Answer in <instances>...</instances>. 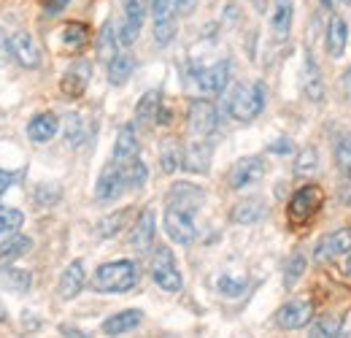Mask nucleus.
<instances>
[{
  "mask_svg": "<svg viewBox=\"0 0 351 338\" xmlns=\"http://www.w3.org/2000/svg\"><path fill=\"white\" fill-rule=\"evenodd\" d=\"M203 203V190H197L195 184H176L171 198H168V209H165V233L171 236V241L189 247L197 236L195 227V212Z\"/></svg>",
  "mask_w": 351,
  "mask_h": 338,
  "instance_id": "1",
  "label": "nucleus"
},
{
  "mask_svg": "<svg viewBox=\"0 0 351 338\" xmlns=\"http://www.w3.org/2000/svg\"><path fill=\"white\" fill-rule=\"evenodd\" d=\"M138 284V265L132 260H114L106 262L95 271L92 287L97 293H108V295H119V293H130Z\"/></svg>",
  "mask_w": 351,
  "mask_h": 338,
  "instance_id": "2",
  "label": "nucleus"
},
{
  "mask_svg": "<svg viewBox=\"0 0 351 338\" xmlns=\"http://www.w3.org/2000/svg\"><path fill=\"white\" fill-rule=\"evenodd\" d=\"M265 84L263 82H249V84H238L232 89L230 100H227V111L232 120L238 122H252L254 117H260L265 109Z\"/></svg>",
  "mask_w": 351,
  "mask_h": 338,
  "instance_id": "3",
  "label": "nucleus"
},
{
  "mask_svg": "<svg viewBox=\"0 0 351 338\" xmlns=\"http://www.w3.org/2000/svg\"><path fill=\"white\" fill-rule=\"evenodd\" d=\"M319 209H322V190H319L316 184L300 187V190L292 195L289 206H287L289 225H292V227H303V225H308V222L319 214Z\"/></svg>",
  "mask_w": 351,
  "mask_h": 338,
  "instance_id": "4",
  "label": "nucleus"
},
{
  "mask_svg": "<svg viewBox=\"0 0 351 338\" xmlns=\"http://www.w3.org/2000/svg\"><path fill=\"white\" fill-rule=\"evenodd\" d=\"M152 279L165 293H178L184 287V279H181V273L176 268V257L168 247H157L154 254H152Z\"/></svg>",
  "mask_w": 351,
  "mask_h": 338,
  "instance_id": "5",
  "label": "nucleus"
},
{
  "mask_svg": "<svg viewBox=\"0 0 351 338\" xmlns=\"http://www.w3.org/2000/svg\"><path fill=\"white\" fill-rule=\"evenodd\" d=\"M192 79H195V84L200 87V92H206V95H219V92H224L227 82H230V63H227V60H219V63H214V65H208V68L192 65Z\"/></svg>",
  "mask_w": 351,
  "mask_h": 338,
  "instance_id": "6",
  "label": "nucleus"
},
{
  "mask_svg": "<svg viewBox=\"0 0 351 338\" xmlns=\"http://www.w3.org/2000/svg\"><path fill=\"white\" fill-rule=\"evenodd\" d=\"M313 317V306L306 297H295L289 303H284L278 311H276V325L281 330H298V328H306Z\"/></svg>",
  "mask_w": 351,
  "mask_h": 338,
  "instance_id": "7",
  "label": "nucleus"
},
{
  "mask_svg": "<svg viewBox=\"0 0 351 338\" xmlns=\"http://www.w3.org/2000/svg\"><path fill=\"white\" fill-rule=\"evenodd\" d=\"M146 5L149 0H122V8H125V16H122V25H119V43L130 46L135 43L141 27H143V19H146Z\"/></svg>",
  "mask_w": 351,
  "mask_h": 338,
  "instance_id": "8",
  "label": "nucleus"
},
{
  "mask_svg": "<svg viewBox=\"0 0 351 338\" xmlns=\"http://www.w3.org/2000/svg\"><path fill=\"white\" fill-rule=\"evenodd\" d=\"M125 187H128V181H125L122 166L114 160V163H108V166L103 168V173H100V179H97V184H95V198L103 201V203L117 201V198L125 192Z\"/></svg>",
  "mask_w": 351,
  "mask_h": 338,
  "instance_id": "9",
  "label": "nucleus"
},
{
  "mask_svg": "<svg viewBox=\"0 0 351 338\" xmlns=\"http://www.w3.org/2000/svg\"><path fill=\"white\" fill-rule=\"evenodd\" d=\"M189 127L197 138H208L219 127V114L211 100H195L189 106Z\"/></svg>",
  "mask_w": 351,
  "mask_h": 338,
  "instance_id": "10",
  "label": "nucleus"
},
{
  "mask_svg": "<svg viewBox=\"0 0 351 338\" xmlns=\"http://www.w3.org/2000/svg\"><path fill=\"white\" fill-rule=\"evenodd\" d=\"M5 49L11 52V57L22 68H38L41 65V49L30 38V33H14V36H8Z\"/></svg>",
  "mask_w": 351,
  "mask_h": 338,
  "instance_id": "11",
  "label": "nucleus"
},
{
  "mask_svg": "<svg viewBox=\"0 0 351 338\" xmlns=\"http://www.w3.org/2000/svg\"><path fill=\"white\" fill-rule=\"evenodd\" d=\"M349 249H351V230H335V233H327L324 238L316 241L313 260L316 262H330V260L346 254Z\"/></svg>",
  "mask_w": 351,
  "mask_h": 338,
  "instance_id": "12",
  "label": "nucleus"
},
{
  "mask_svg": "<svg viewBox=\"0 0 351 338\" xmlns=\"http://www.w3.org/2000/svg\"><path fill=\"white\" fill-rule=\"evenodd\" d=\"M154 41L168 46L176 36V5L171 0H157L154 5Z\"/></svg>",
  "mask_w": 351,
  "mask_h": 338,
  "instance_id": "13",
  "label": "nucleus"
},
{
  "mask_svg": "<svg viewBox=\"0 0 351 338\" xmlns=\"http://www.w3.org/2000/svg\"><path fill=\"white\" fill-rule=\"evenodd\" d=\"M265 176V163L263 157H243L238 160L232 170H230V187L232 190H246L252 184H257Z\"/></svg>",
  "mask_w": 351,
  "mask_h": 338,
  "instance_id": "14",
  "label": "nucleus"
},
{
  "mask_svg": "<svg viewBox=\"0 0 351 338\" xmlns=\"http://www.w3.org/2000/svg\"><path fill=\"white\" fill-rule=\"evenodd\" d=\"M292 19H295V0H276L273 14H270V30L276 41H287L292 33Z\"/></svg>",
  "mask_w": 351,
  "mask_h": 338,
  "instance_id": "15",
  "label": "nucleus"
},
{
  "mask_svg": "<svg viewBox=\"0 0 351 338\" xmlns=\"http://www.w3.org/2000/svg\"><path fill=\"white\" fill-rule=\"evenodd\" d=\"M84 282H87L84 262H82V260H73V262H71V265L62 271L57 293H60V297H62V300H73V297L84 290Z\"/></svg>",
  "mask_w": 351,
  "mask_h": 338,
  "instance_id": "16",
  "label": "nucleus"
},
{
  "mask_svg": "<svg viewBox=\"0 0 351 338\" xmlns=\"http://www.w3.org/2000/svg\"><path fill=\"white\" fill-rule=\"evenodd\" d=\"M211 144L206 141V138H200V141H192L189 146H186V152H184V160H181V166L186 170H192V173H206L208 166H211Z\"/></svg>",
  "mask_w": 351,
  "mask_h": 338,
  "instance_id": "17",
  "label": "nucleus"
},
{
  "mask_svg": "<svg viewBox=\"0 0 351 338\" xmlns=\"http://www.w3.org/2000/svg\"><path fill=\"white\" fill-rule=\"evenodd\" d=\"M89 74H92V68H89V63H73L68 71H65V76H62V82H60V89L68 95V98H79L89 84Z\"/></svg>",
  "mask_w": 351,
  "mask_h": 338,
  "instance_id": "18",
  "label": "nucleus"
},
{
  "mask_svg": "<svg viewBox=\"0 0 351 338\" xmlns=\"http://www.w3.org/2000/svg\"><path fill=\"white\" fill-rule=\"evenodd\" d=\"M154 233H157V227H154V212H146L138 216V222H135V227H132V249L135 252H149L152 249V244H154Z\"/></svg>",
  "mask_w": 351,
  "mask_h": 338,
  "instance_id": "19",
  "label": "nucleus"
},
{
  "mask_svg": "<svg viewBox=\"0 0 351 338\" xmlns=\"http://www.w3.org/2000/svg\"><path fill=\"white\" fill-rule=\"evenodd\" d=\"M303 92L313 103L324 100V79H322V71H319V65L313 63L311 54H306V65H303Z\"/></svg>",
  "mask_w": 351,
  "mask_h": 338,
  "instance_id": "20",
  "label": "nucleus"
},
{
  "mask_svg": "<svg viewBox=\"0 0 351 338\" xmlns=\"http://www.w3.org/2000/svg\"><path fill=\"white\" fill-rule=\"evenodd\" d=\"M0 287L8 290V293H27L33 287V273L30 271H22V268H11V265H3L0 268Z\"/></svg>",
  "mask_w": 351,
  "mask_h": 338,
  "instance_id": "21",
  "label": "nucleus"
},
{
  "mask_svg": "<svg viewBox=\"0 0 351 338\" xmlns=\"http://www.w3.org/2000/svg\"><path fill=\"white\" fill-rule=\"evenodd\" d=\"M141 319H143V314H141L138 308L119 311V314H114V317H108V319L103 322V333H108V336H122V333H128V330H135V328L141 325Z\"/></svg>",
  "mask_w": 351,
  "mask_h": 338,
  "instance_id": "22",
  "label": "nucleus"
},
{
  "mask_svg": "<svg viewBox=\"0 0 351 338\" xmlns=\"http://www.w3.org/2000/svg\"><path fill=\"white\" fill-rule=\"evenodd\" d=\"M346 41H349V25H346V19L332 16L330 25H327V52H330V57H341L343 49H346Z\"/></svg>",
  "mask_w": 351,
  "mask_h": 338,
  "instance_id": "23",
  "label": "nucleus"
},
{
  "mask_svg": "<svg viewBox=\"0 0 351 338\" xmlns=\"http://www.w3.org/2000/svg\"><path fill=\"white\" fill-rule=\"evenodd\" d=\"M106 65H108V82L114 87H122L132 76L135 60H132V54H128V52H117Z\"/></svg>",
  "mask_w": 351,
  "mask_h": 338,
  "instance_id": "24",
  "label": "nucleus"
},
{
  "mask_svg": "<svg viewBox=\"0 0 351 338\" xmlns=\"http://www.w3.org/2000/svg\"><path fill=\"white\" fill-rule=\"evenodd\" d=\"M267 212V206H265L263 198H246V201H241L235 209H232V222H238V225H254V222H260Z\"/></svg>",
  "mask_w": 351,
  "mask_h": 338,
  "instance_id": "25",
  "label": "nucleus"
},
{
  "mask_svg": "<svg viewBox=\"0 0 351 338\" xmlns=\"http://www.w3.org/2000/svg\"><path fill=\"white\" fill-rule=\"evenodd\" d=\"M57 130H60V120H57L54 114H38V117L27 125V135H30V141H36V144H46V141H51V138L57 135Z\"/></svg>",
  "mask_w": 351,
  "mask_h": 338,
  "instance_id": "26",
  "label": "nucleus"
},
{
  "mask_svg": "<svg viewBox=\"0 0 351 338\" xmlns=\"http://www.w3.org/2000/svg\"><path fill=\"white\" fill-rule=\"evenodd\" d=\"M132 157H138V135H135V127L125 125L117 135V144H114V160L128 163Z\"/></svg>",
  "mask_w": 351,
  "mask_h": 338,
  "instance_id": "27",
  "label": "nucleus"
},
{
  "mask_svg": "<svg viewBox=\"0 0 351 338\" xmlns=\"http://www.w3.org/2000/svg\"><path fill=\"white\" fill-rule=\"evenodd\" d=\"M30 247H33V241H30L27 236H14V238H8V241L0 247V268H3V265H11L16 257H22Z\"/></svg>",
  "mask_w": 351,
  "mask_h": 338,
  "instance_id": "28",
  "label": "nucleus"
},
{
  "mask_svg": "<svg viewBox=\"0 0 351 338\" xmlns=\"http://www.w3.org/2000/svg\"><path fill=\"white\" fill-rule=\"evenodd\" d=\"M25 222V214L16 209H0V244H5L8 238H14L19 233Z\"/></svg>",
  "mask_w": 351,
  "mask_h": 338,
  "instance_id": "29",
  "label": "nucleus"
},
{
  "mask_svg": "<svg viewBox=\"0 0 351 338\" xmlns=\"http://www.w3.org/2000/svg\"><path fill=\"white\" fill-rule=\"evenodd\" d=\"M160 106H162V100H160V92L157 89H152V92H146L143 98H141V103H138V109H135V120L138 122H152V120H157V111H160Z\"/></svg>",
  "mask_w": 351,
  "mask_h": 338,
  "instance_id": "30",
  "label": "nucleus"
},
{
  "mask_svg": "<svg viewBox=\"0 0 351 338\" xmlns=\"http://www.w3.org/2000/svg\"><path fill=\"white\" fill-rule=\"evenodd\" d=\"M119 166H122V173H125L128 187L138 190V187H143V184H146L149 170H146V166L141 163V157H132V160H128V163H119Z\"/></svg>",
  "mask_w": 351,
  "mask_h": 338,
  "instance_id": "31",
  "label": "nucleus"
},
{
  "mask_svg": "<svg viewBox=\"0 0 351 338\" xmlns=\"http://www.w3.org/2000/svg\"><path fill=\"white\" fill-rule=\"evenodd\" d=\"M341 330H343V317H322V319L311 328V336L332 338V336H341Z\"/></svg>",
  "mask_w": 351,
  "mask_h": 338,
  "instance_id": "32",
  "label": "nucleus"
},
{
  "mask_svg": "<svg viewBox=\"0 0 351 338\" xmlns=\"http://www.w3.org/2000/svg\"><path fill=\"white\" fill-rule=\"evenodd\" d=\"M246 276H232V273H224V276H219V282H217V287H219L221 295L227 297H238L246 293Z\"/></svg>",
  "mask_w": 351,
  "mask_h": 338,
  "instance_id": "33",
  "label": "nucleus"
},
{
  "mask_svg": "<svg viewBox=\"0 0 351 338\" xmlns=\"http://www.w3.org/2000/svg\"><path fill=\"white\" fill-rule=\"evenodd\" d=\"M181 160H184V155H181L178 144H176V141H165V144H162V149H160V163H162V170H165V173H173V170L181 166Z\"/></svg>",
  "mask_w": 351,
  "mask_h": 338,
  "instance_id": "34",
  "label": "nucleus"
},
{
  "mask_svg": "<svg viewBox=\"0 0 351 338\" xmlns=\"http://www.w3.org/2000/svg\"><path fill=\"white\" fill-rule=\"evenodd\" d=\"M62 41L68 49H82L84 43H87V27L84 25H79V22H71V25H65L62 27Z\"/></svg>",
  "mask_w": 351,
  "mask_h": 338,
  "instance_id": "35",
  "label": "nucleus"
},
{
  "mask_svg": "<svg viewBox=\"0 0 351 338\" xmlns=\"http://www.w3.org/2000/svg\"><path fill=\"white\" fill-rule=\"evenodd\" d=\"M117 52H119V36L114 33V27H111V25H106V27H103V33H100V57L108 63Z\"/></svg>",
  "mask_w": 351,
  "mask_h": 338,
  "instance_id": "36",
  "label": "nucleus"
},
{
  "mask_svg": "<svg viewBox=\"0 0 351 338\" xmlns=\"http://www.w3.org/2000/svg\"><path fill=\"white\" fill-rule=\"evenodd\" d=\"M306 271V257L303 254H292L289 262H287V273H284V284L287 287H295V282L303 276Z\"/></svg>",
  "mask_w": 351,
  "mask_h": 338,
  "instance_id": "37",
  "label": "nucleus"
},
{
  "mask_svg": "<svg viewBox=\"0 0 351 338\" xmlns=\"http://www.w3.org/2000/svg\"><path fill=\"white\" fill-rule=\"evenodd\" d=\"M335 166L343 173H351V135L338 141V146H335Z\"/></svg>",
  "mask_w": 351,
  "mask_h": 338,
  "instance_id": "38",
  "label": "nucleus"
},
{
  "mask_svg": "<svg viewBox=\"0 0 351 338\" xmlns=\"http://www.w3.org/2000/svg\"><path fill=\"white\" fill-rule=\"evenodd\" d=\"M316 166H319V155H316V149H303V152L298 155L295 170L306 176V173H313V170H316Z\"/></svg>",
  "mask_w": 351,
  "mask_h": 338,
  "instance_id": "39",
  "label": "nucleus"
},
{
  "mask_svg": "<svg viewBox=\"0 0 351 338\" xmlns=\"http://www.w3.org/2000/svg\"><path fill=\"white\" fill-rule=\"evenodd\" d=\"M122 225H125V214L119 212V214H111V216H106L103 222H100V236L103 238H108V236H117L119 230H122Z\"/></svg>",
  "mask_w": 351,
  "mask_h": 338,
  "instance_id": "40",
  "label": "nucleus"
},
{
  "mask_svg": "<svg viewBox=\"0 0 351 338\" xmlns=\"http://www.w3.org/2000/svg\"><path fill=\"white\" fill-rule=\"evenodd\" d=\"M82 141H84L82 117H79V114H71V117H68V144H71V146H79Z\"/></svg>",
  "mask_w": 351,
  "mask_h": 338,
  "instance_id": "41",
  "label": "nucleus"
},
{
  "mask_svg": "<svg viewBox=\"0 0 351 338\" xmlns=\"http://www.w3.org/2000/svg\"><path fill=\"white\" fill-rule=\"evenodd\" d=\"M270 152H273V155H289V152H292V141L278 138L276 144H270Z\"/></svg>",
  "mask_w": 351,
  "mask_h": 338,
  "instance_id": "42",
  "label": "nucleus"
},
{
  "mask_svg": "<svg viewBox=\"0 0 351 338\" xmlns=\"http://www.w3.org/2000/svg\"><path fill=\"white\" fill-rule=\"evenodd\" d=\"M16 181V176L14 173H8V170H0V198L8 192V187Z\"/></svg>",
  "mask_w": 351,
  "mask_h": 338,
  "instance_id": "43",
  "label": "nucleus"
},
{
  "mask_svg": "<svg viewBox=\"0 0 351 338\" xmlns=\"http://www.w3.org/2000/svg\"><path fill=\"white\" fill-rule=\"evenodd\" d=\"M195 3H197V0H173L176 14H189V11L195 8Z\"/></svg>",
  "mask_w": 351,
  "mask_h": 338,
  "instance_id": "44",
  "label": "nucleus"
},
{
  "mask_svg": "<svg viewBox=\"0 0 351 338\" xmlns=\"http://www.w3.org/2000/svg\"><path fill=\"white\" fill-rule=\"evenodd\" d=\"M341 82H343V92H346V95L351 98V65L346 68V71H343V79H341Z\"/></svg>",
  "mask_w": 351,
  "mask_h": 338,
  "instance_id": "45",
  "label": "nucleus"
},
{
  "mask_svg": "<svg viewBox=\"0 0 351 338\" xmlns=\"http://www.w3.org/2000/svg\"><path fill=\"white\" fill-rule=\"evenodd\" d=\"M5 43H8V36H5V33H3V30H0V52H3V49H5Z\"/></svg>",
  "mask_w": 351,
  "mask_h": 338,
  "instance_id": "46",
  "label": "nucleus"
},
{
  "mask_svg": "<svg viewBox=\"0 0 351 338\" xmlns=\"http://www.w3.org/2000/svg\"><path fill=\"white\" fill-rule=\"evenodd\" d=\"M8 319V314H5V308H3V303H0V322H5Z\"/></svg>",
  "mask_w": 351,
  "mask_h": 338,
  "instance_id": "47",
  "label": "nucleus"
},
{
  "mask_svg": "<svg viewBox=\"0 0 351 338\" xmlns=\"http://www.w3.org/2000/svg\"><path fill=\"white\" fill-rule=\"evenodd\" d=\"M319 3H322L324 8H332V5H335V0H319Z\"/></svg>",
  "mask_w": 351,
  "mask_h": 338,
  "instance_id": "48",
  "label": "nucleus"
},
{
  "mask_svg": "<svg viewBox=\"0 0 351 338\" xmlns=\"http://www.w3.org/2000/svg\"><path fill=\"white\" fill-rule=\"evenodd\" d=\"M346 271H349V276H351V257H349V265H346Z\"/></svg>",
  "mask_w": 351,
  "mask_h": 338,
  "instance_id": "49",
  "label": "nucleus"
},
{
  "mask_svg": "<svg viewBox=\"0 0 351 338\" xmlns=\"http://www.w3.org/2000/svg\"><path fill=\"white\" fill-rule=\"evenodd\" d=\"M154 3H157V0H149V5H154Z\"/></svg>",
  "mask_w": 351,
  "mask_h": 338,
  "instance_id": "50",
  "label": "nucleus"
},
{
  "mask_svg": "<svg viewBox=\"0 0 351 338\" xmlns=\"http://www.w3.org/2000/svg\"><path fill=\"white\" fill-rule=\"evenodd\" d=\"M343 3H349V5H351V0H343Z\"/></svg>",
  "mask_w": 351,
  "mask_h": 338,
  "instance_id": "51",
  "label": "nucleus"
}]
</instances>
